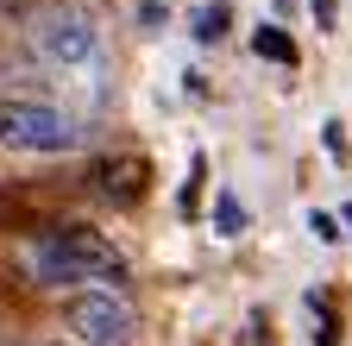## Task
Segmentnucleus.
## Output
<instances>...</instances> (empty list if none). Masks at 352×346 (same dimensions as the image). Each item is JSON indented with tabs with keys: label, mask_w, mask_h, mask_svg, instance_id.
<instances>
[{
	"label": "nucleus",
	"mask_w": 352,
	"mask_h": 346,
	"mask_svg": "<svg viewBox=\"0 0 352 346\" xmlns=\"http://www.w3.org/2000/svg\"><path fill=\"white\" fill-rule=\"evenodd\" d=\"M82 145V126L57 107V101H0V151L13 158H69Z\"/></svg>",
	"instance_id": "nucleus-1"
},
{
	"label": "nucleus",
	"mask_w": 352,
	"mask_h": 346,
	"mask_svg": "<svg viewBox=\"0 0 352 346\" xmlns=\"http://www.w3.org/2000/svg\"><path fill=\"white\" fill-rule=\"evenodd\" d=\"M63 327L82 346H139V315H132L126 290H101V283H76L63 296Z\"/></svg>",
	"instance_id": "nucleus-2"
},
{
	"label": "nucleus",
	"mask_w": 352,
	"mask_h": 346,
	"mask_svg": "<svg viewBox=\"0 0 352 346\" xmlns=\"http://www.w3.org/2000/svg\"><path fill=\"white\" fill-rule=\"evenodd\" d=\"M32 51L57 69H88L101 57V25L88 19L82 7H57V13H38L32 19Z\"/></svg>",
	"instance_id": "nucleus-3"
},
{
	"label": "nucleus",
	"mask_w": 352,
	"mask_h": 346,
	"mask_svg": "<svg viewBox=\"0 0 352 346\" xmlns=\"http://www.w3.org/2000/svg\"><path fill=\"white\" fill-rule=\"evenodd\" d=\"M51 233H57V246H63V258H69L76 283H101V290H126V283H132L126 252H120L101 227H88V221H63V227H51Z\"/></svg>",
	"instance_id": "nucleus-4"
},
{
	"label": "nucleus",
	"mask_w": 352,
	"mask_h": 346,
	"mask_svg": "<svg viewBox=\"0 0 352 346\" xmlns=\"http://www.w3.org/2000/svg\"><path fill=\"white\" fill-rule=\"evenodd\" d=\"M82 189L95 195L101 208H139L145 189H151V164L145 158H132V151H107L82 170Z\"/></svg>",
	"instance_id": "nucleus-5"
},
{
	"label": "nucleus",
	"mask_w": 352,
	"mask_h": 346,
	"mask_svg": "<svg viewBox=\"0 0 352 346\" xmlns=\"http://www.w3.org/2000/svg\"><path fill=\"white\" fill-rule=\"evenodd\" d=\"M252 51L264 57V63H296V45L277 32V25H258V38H252Z\"/></svg>",
	"instance_id": "nucleus-6"
},
{
	"label": "nucleus",
	"mask_w": 352,
	"mask_h": 346,
	"mask_svg": "<svg viewBox=\"0 0 352 346\" xmlns=\"http://www.w3.org/2000/svg\"><path fill=\"white\" fill-rule=\"evenodd\" d=\"M214 233H220V239H239V233H245V208H239V195H220V202H214Z\"/></svg>",
	"instance_id": "nucleus-7"
},
{
	"label": "nucleus",
	"mask_w": 352,
	"mask_h": 346,
	"mask_svg": "<svg viewBox=\"0 0 352 346\" xmlns=\"http://www.w3.org/2000/svg\"><path fill=\"white\" fill-rule=\"evenodd\" d=\"M227 7H220V0H208V7L195 13V38H201V45H214V38H227Z\"/></svg>",
	"instance_id": "nucleus-8"
},
{
	"label": "nucleus",
	"mask_w": 352,
	"mask_h": 346,
	"mask_svg": "<svg viewBox=\"0 0 352 346\" xmlns=\"http://www.w3.org/2000/svg\"><path fill=\"white\" fill-rule=\"evenodd\" d=\"M321 145H327V158H346V126H340V120L321 126Z\"/></svg>",
	"instance_id": "nucleus-9"
},
{
	"label": "nucleus",
	"mask_w": 352,
	"mask_h": 346,
	"mask_svg": "<svg viewBox=\"0 0 352 346\" xmlns=\"http://www.w3.org/2000/svg\"><path fill=\"white\" fill-rule=\"evenodd\" d=\"M308 227H315V239H340L333 233V214H308Z\"/></svg>",
	"instance_id": "nucleus-10"
},
{
	"label": "nucleus",
	"mask_w": 352,
	"mask_h": 346,
	"mask_svg": "<svg viewBox=\"0 0 352 346\" xmlns=\"http://www.w3.org/2000/svg\"><path fill=\"white\" fill-rule=\"evenodd\" d=\"M315 19H321V25H333V0H315Z\"/></svg>",
	"instance_id": "nucleus-11"
},
{
	"label": "nucleus",
	"mask_w": 352,
	"mask_h": 346,
	"mask_svg": "<svg viewBox=\"0 0 352 346\" xmlns=\"http://www.w3.org/2000/svg\"><path fill=\"white\" fill-rule=\"evenodd\" d=\"M51 346H63V340H51Z\"/></svg>",
	"instance_id": "nucleus-12"
}]
</instances>
